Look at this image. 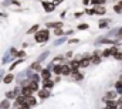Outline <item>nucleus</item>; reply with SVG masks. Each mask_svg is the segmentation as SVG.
Wrapping results in <instances>:
<instances>
[{
	"mask_svg": "<svg viewBox=\"0 0 122 109\" xmlns=\"http://www.w3.org/2000/svg\"><path fill=\"white\" fill-rule=\"evenodd\" d=\"M34 40L36 43H47L50 40V31L48 28H41L34 34Z\"/></svg>",
	"mask_w": 122,
	"mask_h": 109,
	"instance_id": "f257e3e1",
	"label": "nucleus"
},
{
	"mask_svg": "<svg viewBox=\"0 0 122 109\" xmlns=\"http://www.w3.org/2000/svg\"><path fill=\"white\" fill-rule=\"evenodd\" d=\"M17 57V50L14 48V47H10L6 52H4V55H3V58H1V64H9L13 58H16Z\"/></svg>",
	"mask_w": 122,
	"mask_h": 109,
	"instance_id": "f03ea898",
	"label": "nucleus"
},
{
	"mask_svg": "<svg viewBox=\"0 0 122 109\" xmlns=\"http://www.w3.org/2000/svg\"><path fill=\"white\" fill-rule=\"evenodd\" d=\"M4 95H6V98H7V99H10V101L13 102L17 96H20V95H21V87H20V85H17V87H14L13 89L7 91Z\"/></svg>",
	"mask_w": 122,
	"mask_h": 109,
	"instance_id": "7ed1b4c3",
	"label": "nucleus"
},
{
	"mask_svg": "<svg viewBox=\"0 0 122 109\" xmlns=\"http://www.w3.org/2000/svg\"><path fill=\"white\" fill-rule=\"evenodd\" d=\"M40 77H41V81H47V79H53V71L47 70V68H43L40 71Z\"/></svg>",
	"mask_w": 122,
	"mask_h": 109,
	"instance_id": "20e7f679",
	"label": "nucleus"
},
{
	"mask_svg": "<svg viewBox=\"0 0 122 109\" xmlns=\"http://www.w3.org/2000/svg\"><path fill=\"white\" fill-rule=\"evenodd\" d=\"M37 95H38V98H40L41 101H44V99H48V98L51 96L50 91H47V89H44V88H41V89L37 92Z\"/></svg>",
	"mask_w": 122,
	"mask_h": 109,
	"instance_id": "39448f33",
	"label": "nucleus"
},
{
	"mask_svg": "<svg viewBox=\"0 0 122 109\" xmlns=\"http://www.w3.org/2000/svg\"><path fill=\"white\" fill-rule=\"evenodd\" d=\"M11 108H13V102L10 99L4 98V99L0 101V109H11Z\"/></svg>",
	"mask_w": 122,
	"mask_h": 109,
	"instance_id": "423d86ee",
	"label": "nucleus"
},
{
	"mask_svg": "<svg viewBox=\"0 0 122 109\" xmlns=\"http://www.w3.org/2000/svg\"><path fill=\"white\" fill-rule=\"evenodd\" d=\"M43 7H44V11H47V13H51V11H54L55 10V4L54 3H50V1H43Z\"/></svg>",
	"mask_w": 122,
	"mask_h": 109,
	"instance_id": "0eeeda50",
	"label": "nucleus"
},
{
	"mask_svg": "<svg viewBox=\"0 0 122 109\" xmlns=\"http://www.w3.org/2000/svg\"><path fill=\"white\" fill-rule=\"evenodd\" d=\"M68 65L71 67V70H72V71H77V70H80V68H81V65H80V58L77 57V58L71 60V61L68 62Z\"/></svg>",
	"mask_w": 122,
	"mask_h": 109,
	"instance_id": "6e6552de",
	"label": "nucleus"
},
{
	"mask_svg": "<svg viewBox=\"0 0 122 109\" xmlns=\"http://www.w3.org/2000/svg\"><path fill=\"white\" fill-rule=\"evenodd\" d=\"M71 72H72V70L68 64H61V75L68 77V75H71Z\"/></svg>",
	"mask_w": 122,
	"mask_h": 109,
	"instance_id": "1a4fd4ad",
	"label": "nucleus"
},
{
	"mask_svg": "<svg viewBox=\"0 0 122 109\" xmlns=\"http://www.w3.org/2000/svg\"><path fill=\"white\" fill-rule=\"evenodd\" d=\"M47 26V28H63L64 27V23L63 21H51V23H47L45 24Z\"/></svg>",
	"mask_w": 122,
	"mask_h": 109,
	"instance_id": "9d476101",
	"label": "nucleus"
},
{
	"mask_svg": "<svg viewBox=\"0 0 122 109\" xmlns=\"http://www.w3.org/2000/svg\"><path fill=\"white\" fill-rule=\"evenodd\" d=\"M41 84H43V88H44V89H47V91H51V89L54 88V85H55V82H54L53 79H47V81H41Z\"/></svg>",
	"mask_w": 122,
	"mask_h": 109,
	"instance_id": "9b49d317",
	"label": "nucleus"
},
{
	"mask_svg": "<svg viewBox=\"0 0 122 109\" xmlns=\"http://www.w3.org/2000/svg\"><path fill=\"white\" fill-rule=\"evenodd\" d=\"M24 105H27V106H30V108H33V106H36L37 105V99H36V96H26V102H24Z\"/></svg>",
	"mask_w": 122,
	"mask_h": 109,
	"instance_id": "f8f14e48",
	"label": "nucleus"
},
{
	"mask_svg": "<svg viewBox=\"0 0 122 109\" xmlns=\"http://www.w3.org/2000/svg\"><path fill=\"white\" fill-rule=\"evenodd\" d=\"M117 96H118V92H117V91H109V92H107L104 101H115Z\"/></svg>",
	"mask_w": 122,
	"mask_h": 109,
	"instance_id": "ddd939ff",
	"label": "nucleus"
},
{
	"mask_svg": "<svg viewBox=\"0 0 122 109\" xmlns=\"http://www.w3.org/2000/svg\"><path fill=\"white\" fill-rule=\"evenodd\" d=\"M30 70H31L33 72H40V71L43 70V67H41V62H38V61L33 62V64L30 65Z\"/></svg>",
	"mask_w": 122,
	"mask_h": 109,
	"instance_id": "4468645a",
	"label": "nucleus"
},
{
	"mask_svg": "<svg viewBox=\"0 0 122 109\" xmlns=\"http://www.w3.org/2000/svg\"><path fill=\"white\" fill-rule=\"evenodd\" d=\"M71 77H72V79H74V81H82V79H84V75L80 72V70L72 71V72H71Z\"/></svg>",
	"mask_w": 122,
	"mask_h": 109,
	"instance_id": "2eb2a0df",
	"label": "nucleus"
},
{
	"mask_svg": "<svg viewBox=\"0 0 122 109\" xmlns=\"http://www.w3.org/2000/svg\"><path fill=\"white\" fill-rule=\"evenodd\" d=\"M16 79V77L13 75V74H6L4 75V78H3V84H6V85H10L13 81Z\"/></svg>",
	"mask_w": 122,
	"mask_h": 109,
	"instance_id": "dca6fc26",
	"label": "nucleus"
},
{
	"mask_svg": "<svg viewBox=\"0 0 122 109\" xmlns=\"http://www.w3.org/2000/svg\"><path fill=\"white\" fill-rule=\"evenodd\" d=\"M34 92H33V89L27 85V87H21V95H24V96H31Z\"/></svg>",
	"mask_w": 122,
	"mask_h": 109,
	"instance_id": "f3484780",
	"label": "nucleus"
},
{
	"mask_svg": "<svg viewBox=\"0 0 122 109\" xmlns=\"http://www.w3.org/2000/svg\"><path fill=\"white\" fill-rule=\"evenodd\" d=\"M68 41V38H67V35H63V37H58L55 41H54V47H58V45H61V44H64V43H67Z\"/></svg>",
	"mask_w": 122,
	"mask_h": 109,
	"instance_id": "a211bd4d",
	"label": "nucleus"
},
{
	"mask_svg": "<svg viewBox=\"0 0 122 109\" xmlns=\"http://www.w3.org/2000/svg\"><path fill=\"white\" fill-rule=\"evenodd\" d=\"M48 55H50V51H48V50H45L44 52H41V54L38 55L37 61H38V62H43V61H45V60L48 58Z\"/></svg>",
	"mask_w": 122,
	"mask_h": 109,
	"instance_id": "6ab92c4d",
	"label": "nucleus"
},
{
	"mask_svg": "<svg viewBox=\"0 0 122 109\" xmlns=\"http://www.w3.org/2000/svg\"><path fill=\"white\" fill-rule=\"evenodd\" d=\"M28 87L33 89V92H38V91L41 89V88H40V85H38V82H33V81H30Z\"/></svg>",
	"mask_w": 122,
	"mask_h": 109,
	"instance_id": "aec40b11",
	"label": "nucleus"
},
{
	"mask_svg": "<svg viewBox=\"0 0 122 109\" xmlns=\"http://www.w3.org/2000/svg\"><path fill=\"white\" fill-rule=\"evenodd\" d=\"M94 13L95 14H104L105 13V7L104 6H94Z\"/></svg>",
	"mask_w": 122,
	"mask_h": 109,
	"instance_id": "412c9836",
	"label": "nucleus"
},
{
	"mask_svg": "<svg viewBox=\"0 0 122 109\" xmlns=\"http://www.w3.org/2000/svg\"><path fill=\"white\" fill-rule=\"evenodd\" d=\"M28 79H30V81H33V82H40V81H41V77H40V74L33 72V74H31V77H30Z\"/></svg>",
	"mask_w": 122,
	"mask_h": 109,
	"instance_id": "4be33fe9",
	"label": "nucleus"
},
{
	"mask_svg": "<svg viewBox=\"0 0 122 109\" xmlns=\"http://www.w3.org/2000/svg\"><path fill=\"white\" fill-rule=\"evenodd\" d=\"M53 74H55L57 77H60V75H61V64H55V65H54Z\"/></svg>",
	"mask_w": 122,
	"mask_h": 109,
	"instance_id": "5701e85b",
	"label": "nucleus"
},
{
	"mask_svg": "<svg viewBox=\"0 0 122 109\" xmlns=\"http://www.w3.org/2000/svg\"><path fill=\"white\" fill-rule=\"evenodd\" d=\"M38 30H40V26H38V24H34L30 30H27V34H36Z\"/></svg>",
	"mask_w": 122,
	"mask_h": 109,
	"instance_id": "b1692460",
	"label": "nucleus"
},
{
	"mask_svg": "<svg viewBox=\"0 0 122 109\" xmlns=\"http://www.w3.org/2000/svg\"><path fill=\"white\" fill-rule=\"evenodd\" d=\"M21 62H23V58H18V60H16V61H14V62H13V64L10 65V68H9V71H13V70H14V68L17 67V65H20Z\"/></svg>",
	"mask_w": 122,
	"mask_h": 109,
	"instance_id": "393cba45",
	"label": "nucleus"
},
{
	"mask_svg": "<svg viewBox=\"0 0 122 109\" xmlns=\"http://www.w3.org/2000/svg\"><path fill=\"white\" fill-rule=\"evenodd\" d=\"M64 58H65V55H57V57L53 58V62H54V64H60Z\"/></svg>",
	"mask_w": 122,
	"mask_h": 109,
	"instance_id": "a878e982",
	"label": "nucleus"
},
{
	"mask_svg": "<svg viewBox=\"0 0 122 109\" xmlns=\"http://www.w3.org/2000/svg\"><path fill=\"white\" fill-rule=\"evenodd\" d=\"M54 35L63 37V35H65V34H64V30H63V28H55V30H54Z\"/></svg>",
	"mask_w": 122,
	"mask_h": 109,
	"instance_id": "bb28decb",
	"label": "nucleus"
},
{
	"mask_svg": "<svg viewBox=\"0 0 122 109\" xmlns=\"http://www.w3.org/2000/svg\"><path fill=\"white\" fill-rule=\"evenodd\" d=\"M108 23H109V20H102V21H99V28H105V27L108 26Z\"/></svg>",
	"mask_w": 122,
	"mask_h": 109,
	"instance_id": "cd10ccee",
	"label": "nucleus"
},
{
	"mask_svg": "<svg viewBox=\"0 0 122 109\" xmlns=\"http://www.w3.org/2000/svg\"><path fill=\"white\" fill-rule=\"evenodd\" d=\"M77 28H78V30H87V28H90V26L84 23V24H78V27H77Z\"/></svg>",
	"mask_w": 122,
	"mask_h": 109,
	"instance_id": "c85d7f7f",
	"label": "nucleus"
},
{
	"mask_svg": "<svg viewBox=\"0 0 122 109\" xmlns=\"http://www.w3.org/2000/svg\"><path fill=\"white\" fill-rule=\"evenodd\" d=\"M26 57V51L21 50V51H17V58H24Z\"/></svg>",
	"mask_w": 122,
	"mask_h": 109,
	"instance_id": "c756f323",
	"label": "nucleus"
},
{
	"mask_svg": "<svg viewBox=\"0 0 122 109\" xmlns=\"http://www.w3.org/2000/svg\"><path fill=\"white\" fill-rule=\"evenodd\" d=\"M54 65H55V64H54V62L51 61V62H50V64L47 65V70H50V71H53V70H54Z\"/></svg>",
	"mask_w": 122,
	"mask_h": 109,
	"instance_id": "7c9ffc66",
	"label": "nucleus"
},
{
	"mask_svg": "<svg viewBox=\"0 0 122 109\" xmlns=\"http://www.w3.org/2000/svg\"><path fill=\"white\" fill-rule=\"evenodd\" d=\"M114 10H115L117 13H122V7L119 6V4H118V6H115V7H114Z\"/></svg>",
	"mask_w": 122,
	"mask_h": 109,
	"instance_id": "2f4dec72",
	"label": "nucleus"
},
{
	"mask_svg": "<svg viewBox=\"0 0 122 109\" xmlns=\"http://www.w3.org/2000/svg\"><path fill=\"white\" fill-rule=\"evenodd\" d=\"M67 43H70V44H77V43H78V38H71V40H68Z\"/></svg>",
	"mask_w": 122,
	"mask_h": 109,
	"instance_id": "473e14b6",
	"label": "nucleus"
},
{
	"mask_svg": "<svg viewBox=\"0 0 122 109\" xmlns=\"http://www.w3.org/2000/svg\"><path fill=\"white\" fill-rule=\"evenodd\" d=\"M4 70H0V82H3V78H4Z\"/></svg>",
	"mask_w": 122,
	"mask_h": 109,
	"instance_id": "72a5a7b5",
	"label": "nucleus"
},
{
	"mask_svg": "<svg viewBox=\"0 0 122 109\" xmlns=\"http://www.w3.org/2000/svg\"><path fill=\"white\" fill-rule=\"evenodd\" d=\"M72 55H74V54H72V51H68V52L65 54V57H67V58H72Z\"/></svg>",
	"mask_w": 122,
	"mask_h": 109,
	"instance_id": "f704fd0d",
	"label": "nucleus"
},
{
	"mask_svg": "<svg viewBox=\"0 0 122 109\" xmlns=\"http://www.w3.org/2000/svg\"><path fill=\"white\" fill-rule=\"evenodd\" d=\"M117 102H118V109H122V98L119 101H117Z\"/></svg>",
	"mask_w": 122,
	"mask_h": 109,
	"instance_id": "c9c22d12",
	"label": "nucleus"
},
{
	"mask_svg": "<svg viewBox=\"0 0 122 109\" xmlns=\"http://www.w3.org/2000/svg\"><path fill=\"white\" fill-rule=\"evenodd\" d=\"M85 13H87V14H95V13H94V10H90V9H87V10H85Z\"/></svg>",
	"mask_w": 122,
	"mask_h": 109,
	"instance_id": "e433bc0d",
	"label": "nucleus"
},
{
	"mask_svg": "<svg viewBox=\"0 0 122 109\" xmlns=\"http://www.w3.org/2000/svg\"><path fill=\"white\" fill-rule=\"evenodd\" d=\"M81 16H82V13H81V11H80V13H75V14H74V17H77V18H78V17H81Z\"/></svg>",
	"mask_w": 122,
	"mask_h": 109,
	"instance_id": "4c0bfd02",
	"label": "nucleus"
},
{
	"mask_svg": "<svg viewBox=\"0 0 122 109\" xmlns=\"http://www.w3.org/2000/svg\"><path fill=\"white\" fill-rule=\"evenodd\" d=\"M61 1H63V0H54V1H53V3H54V4H55V6H57V4H58V3H61Z\"/></svg>",
	"mask_w": 122,
	"mask_h": 109,
	"instance_id": "58836bf2",
	"label": "nucleus"
},
{
	"mask_svg": "<svg viewBox=\"0 0 122 109\" xmlns=\"http://www.w3.org/2000/svg\"><path fill=\"white\" fill-rule=\"evenodd\" d=\"M82 1H84V4H88V3H90L91 0H82Z\"/></svg>",
	"mask_w": 122,
	"mask_h": 109,
	"instance_id": "ea45409f",
	"label": "nucleus"
},
{
	"mask_svg": "<svg viewBox=\"0 0 122 109\" xmlns=\"http://www.w3.org/2000/svg\"><path fill=\"white\" fill-rule=\"evenodd\" d=\"M119 81H121V82H122V75H121V77H119Z\"/></svg>",
	"mask_w": 122,
	"mask_h": 109,
	"instance_id": "a19ab883",
	"label": "nucleus"
},
{
	"mask_svg": "<svg viewBox=\"0 0 122 109\" xmlns=\"http://www.w3.org/2000/svg\"><path fill=\"white\" fill-rule=\"evenodd\" d=\"M119 6H121V7H122V1H121V3H119Z\"/></svg>",
	"mask_w": 122,
	"mask_h": 109,
	"instance_id": "79ce46f5",
	"label": "nucleus"
}]
</instances>
